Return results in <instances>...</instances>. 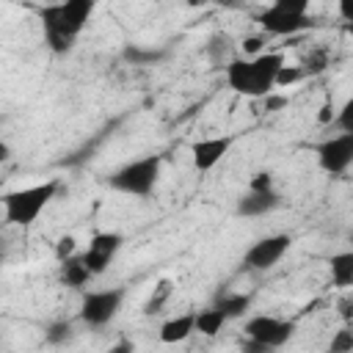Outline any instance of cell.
<instances>
[{
  "mask_svg": "<svg viewBox=\"0 0 353 353\" xmlns=\"http://www.w3.org/2000/svg\"><path fill=\"white\" fill-rule=\"evenodd\" d=\"M97 0H52L39 8L44 41L52 52L63 55L74 47V39L85 28L88 17L94 14Z\"/></svg>",
  "mask_w": 353,
  "mask_h": 353,
  "instance_id": "1",
  "label": "cell"
},
{
  "mask_svg": "<svg viewBox=\"0 0 353 353\" xmlns=\"http://www.w3.org/2000/svg\"><path fill=\"white\" fill-rule=\"evenodd\" d=\"M284 66L281 52H259V55H245L234 58L226 66V83L232 91L243 97H268L276 88V74Z\"/></svg>",
  "mask_w": 353,
  "mask_h": 353,
  "instance_id": "2",
  "label": "cell"
},
{
  "mask_svg": "<svg viewBox=\"0 0 353 353\" xmlns=\"http://www.w3.org/2000/svg\"><path fill=\"white\" fill-rule=\"evenodd\" d=\"M61 182L58 179H47L30 188H19V190H8L3 193V210H6V221L14 226H30L41 210L55 199Z\"/></svg>",
  "mask_w": 353,
  "mask_h": 353,
  "instance_id": "3",
  "label": "cell"
},
{
  "mask_svg": "<svg viewBox=\"0 0 353 353\" xmlns=\"http://www.w3.org/2000/svg\"><path fill=\"white\" fill-rule=\"evenodd\" d=\"M160 165H163L160 154H146V157L124 163L105 182L110 190H119L127 196H149L160 179Z\"/></svg>",
  "mask_w": 353,
  "mask_h": 353,
  "instance_id": "4",
  "label": "cell"
},
{
  "mask_svg": "<svg viewBox=\"0 0 353 353\" xmlns=\"http://www.w3.org/2000/svg\"><path fill=\"white\" fill-rule=\"evenodd\" d=\"M121 301H124V287H110V290H91L83 295V303H80V320L91 328H102L108 325L119 309H121Z\"/></svg>",
  "mask_w": 353,
  "mask_h": 353,
  "instance_id": "5",
  "label": "cell"
},
{
  "mask_svg": "<svg viewBox=\"0 0 353 353\" xmlns=\"http://www.w3.org/2000/svg\"><path fill=\"white\" fill-rule=\"evenodd\" d=\"M243 331H245V336L256 339L268 350H276V347H284L292 339L295 323L292 320H279V317H270V314H254V317L245 320Z\"/></svg>",
  "mask_w": 353,
  "mask_h": 353,
  "instance_id": "6",
  "label": "cell"
},
{
  "mask_svg": "<svg viewBox=\"0 0 353 353\" xmlns=\"http://www.w3.org/2000/svg\"><path fill=\"white\" fill-rule=\"evenodd\" d=\"M317 163L325 174H345L353 165V132H339L314 146Z\"/></svg>",
  "mask_w": 353,
  "mask_h": 353,
  "instance_id": "7",
  "label": "cell"
},
{
  "mask_svg": "<svg viewBox=\"0 0 353 353\" xmlns=\"http://www.w3.org/2000/svg\"><path fill=\"white\" fill-rule=\"evenodd\" d=\"M292 245V237L290 234H268L262 240H256L245 256H243V265L248 270H270L273 265H279V259L290 251Z\"/></svg>",
  "mask_w": 353,
  "mask_h": 353,
  "instance_id": "8",
  "label": "cell"
},
{
  "mask_svg": "<svg viewBox=\"0 0 353 353\" xmlns=\"http://www.w3.org/2000/svg\"><path fill=\"white\" fill-rule=\"evenodd\" d=\"M121 243H124V237L119 232H97V234H91L88 248L83 251V259H85V265L91 268L94 276H99V273L108 270V265L119 254Z\"/></svg>",
  "mask_w": 353,
  "mask_h": 353,
  "instance_id": "9",
  "label": "cell"
},
{
  "mask_svg": "<svg viewBox=\"0 0 353 353\" xmlns=\"http://www.w3.org/2000/svg\"><path fill=\"white\" fill-rule=\"evenodd\" d=\"M256 22L270 36H295V33H301V30H306L312 25L309 14H290V11H281L276 6H268L265 11H259Z\"/></svg>",
  "mask_w": 353,
  "mask_h": 353,
  "instance_id": "10",
  "label": "cell"
},
{
  "mask_svg": "<svg viewBox=\"0 0 353 353\" xmlns=\"http://www.w3.org/2000/svg\"><path fill=\"white\" fill-rule=\"evenodd\" d=\"M232 149V138L229 135H218V138H201L190 146L193 154V168L196 171H210L215 168Z\"/></svg>",
  "mask_w": 353,
  "mask_h": 353,
  "instance_id": "11",
  "label": "cell"
},
{
  "mask_svg": "<svg viewBox=\"0 0 353 353\" xmlns=\"http://www.w3.org/2000/svg\"><path fill=\"white\" fill-rule=\"evenodd\" d=\"M279 204H281V196L276 190H248L237 201V215H243V218H259V215L273 212Z\"/></svg>",
  "mask_w": 353,
  "mask_h": 353,
  "instance_id": "12",
  "label": "cell"
},
{
  "mask_svg": "<svg viewBox=\"0 0 353 353\" xmlns=\"http://www.w3.org/2000/svg\"><path fill=\"white\" fill-rule=\"evenodd\" d=\"M58 276H61V284H66V287H72V290H80V287H85V284L94 279L91 268H88L85 259H83V254H74V256L63 259Z\"/></svg>",
  "mask_w": 353,
  "mask_h": 353,
  "instance_id": "13",
  "label": "cell"
},
{
  "mask_svg": "<svg viewBox=\"0 0 353 353\" xmlns=\"http://www.w3.org/2000/svg\"><path fill=\"white\" fill-rule=\"evenodd\" d=\"M193 331H196V314H176L160 325V339L165 345H176V342H185Z\"/></svg>",
  "mask_w": 353,
  "mask_h": 353,
  "instance_id": "14",
  "label": "cell"
},
{
  "mask_svg": "<svg viewBox=\"0 0 353 353\" xmlns=\"http://www.w3.org/2000/svg\"><path fill=\"white\" fill-rule=\"evenodd\" d=\"M328 273H331V284L334 287H353V248L350 251H339L328 259Z\"/></svg>",
  "mask_w": 353,
  "mask_h": 353,
  "instance_id": "15",
  "label": "cell"
},
{
  "mask_svg": "<svg viewBox=\"0 0 353 353\" xmlns=\"http://www.w3.org/2000/svg\"><path fill=\"white\" fill-rule=\"evenodd\" d=\"M207 58L212 66H229L237 55H234V41L226 36V33H212L207 39Z\"/></svg>",
  "mask_w": 353,
  "mask_h": 353,
  "instance_id": "16",
  "label": "cell"
},
{
  "mask_svg": "<svg viewBox=\"0 0 353 353\" xmlns=\"http://www.w3.org/2000/svg\"><path fill=\"white\" fill-rule=\"evenodd\" d=\"M215 306H218L229 320H234V317H243V314L248 312L251 295H248V292H223V295L215 298Z\"/></svg>",
  "mask_w": 353,
  "mask_h": 353,
  "instance_id": "17",
  "label": "cell"
},
{
  "mask_svg": "<svg viewBox=\"0 0 353 353\" xmlns=\"http://www.w3.org/2000/svg\"><path fill=\"white\" fill-rule=\"evenodd\" d=\"M226 320H229V317L212 303L210 309L196 312V331L204 334V336H215V334H221V328L226 325Z\"/></svg>",
  "mask_w": 353,
  "mask_h": 353,
  "instance_id": "18",
  "label": "cell"
},
{
  "mask_svg": "<svg viewBox=\"0 0 353 353\" xmlns=\"http://www.w3.org/2000/svg\"><path fill=\"white\" fill-rule=\"evenodd\" d=\"M171 295H174V281H171V279H160V281L154 284L152 295H149V298H146V303H143V314H146V317H152V314L163 312V309H165V303L171 301Z\"/></svg>",
  "mask_w": 353,
  "mask_h": 353,
  "instance_id": "19",
  "label": "cell"
},
{
  "mask_svg": "<svg viewBox=\"0 0 353 353\" xmlns=\"http://www.w3.org/2000/svg\"><path fill=\"white\" fill-rule=\"evenodd\" d=\"M44 339H47L50 345H63L66 339H72V323H69V320H58V323H52V325L47 328Z\"/></svg>",
  "mask_w": 353,
  "mask_h": 353,
  "instance_id": "20",
  "label": "cell"
},
{
  "mask_svg": "<svg viewBox=\"0 0 353 353\" xmlns=\"http://www.w3.org/2000/svg\"><path fill=\"white\" fill-rule=\"evenodd\" d=\"M303 74H306V72H303L301 66H287V63H284V66L279 69V74H276V88H290V85L298 83Z\"/></svg>",
  "mask_w": 353,
  "mask_h": 353,
  "instance_id": "21",
  "label": "cell"
},
{
  "mask_svg": "<svg viewBox=\"0 0 353 353\" xmlns=\"http://www.w3.org/2000/svg\"><path fill=\"white\" fill-rule=\"evenodd\" d=\"M336 127H339V132H353V94L342 102V108L336 113Z\"/></svg>",
  "mask_w": 353,
  "mask_h": 353,
  "instance_id": "22",
  "label": "cell"
},
{
  "mask_svg": "<svg viewBox=\"0 0 353 353\" xmlns=\"http://www.w3.org/2000/svg\"><path fill=\"white\" fill-rule=\"evenodd\" d=\"M74 254H77V240H74L72 234L58 237V243H55V259L63 262V259H69V256H74Z\"/></svg>",
  "mask_w": 353,
  "mask_h": 353,
  "instance_id": "23",
  "label": "cell"
},
{
  "mask_svg": "<svg viewBox=\"0 0 353 353\" xmlns=\"http://www.w3.org/2000/svg\"><path fill=\"white\" fill-rule=\"evenodd\" d=\"M331 353H347V350H353V331L350 328H342V331H336V336L331 339Z\"/></svg>",
  "mask_w": 353,
  "mask_h": 353,
  "instance_id": "24",
  "label": "cell"
},
{
  "mask_svg": "<svg viewBox=\"0 0 353 353\" xmlns=\"http://www.w3.org/2000/svg\"><path fill=\"white\" fill-rule=\"evenodd\" d=\"M309 3L312 0H273L270 6H276L281 11H290V14H306L309 11Z\"/></svg>",
  "mask_w": 353,
  "mask_h": 353,
  "instance_id": "25",
  "label": "cell"
},
{
  "mask_svg": "<svg viewBox=\"0 0 353 353\" xmlns=\"http://www.w3.org/2000/svg\"><path fill=\"white\" fill-rule=\"evenodd\" d=\"M248 190H273V174L270 171H256L248 182Z\"/></svg>",
  "mask_w": 353,
  "mask_h": 353,
  "instance_id": "26",
  "label": "cell"
},
{
  "mask_svg": "<svg viewBox=\"0 0 353 353\" xmlns=\"http://www.w3.org/2000/svg\"><path fill=\"white\" fill-rule=\"evenodd\" d=\"M262 47H265V36H248V39H243V55H259L262 52Z\"/></svg>",
  "mask_w": 353,
  "mask_h": 353,
  "instance_id": "27",
  "label": "cell"
},
{
  "mask_svg": "<svg viewBox=\"0 0 353 353\" xmlns=\"http://www.w3.org/2000/svg\"><path fill=\"white\" fill-rule=\"evenodd\" d=\"M336 312H339V317H342L345 323L353 320V292H347V295H342V298L336 301Z\"/></svg>",
  "mask_w": 353,
  "mask_h": 353,
  "instance_id": "28",
  "label": "cell"
},
{
  "mask_svg": "<svg viewBox=\"0 0 353 353\" xmlns=\"http://www.w3.org/2000/svg\"><path fill=\"white\" fill-rule=\"evenodd\" d=\"M124 58H130V61H154V58H160V52H154V50L141 52V50L130 47V50H124Z\"/></svg>",
  "mask_w": 353,
  "mask_h": 353,
  "instance_id": "29",
  "label": "cell"
},
{
  "mask_svg": "<svg viewBox=\"0 0 353 353\" xmlns=\"http://www.w3.org/2000/svg\"><path fill=\"white\" fill-rule=\"evenodd\" d=\"M287 102H290V99H287L284 94H273V91H270V94L265 97V110H279V108H284Z\"/></svg>",
  "mask_w": 353,
  "mask_h": 353,
  "instance_id": "30",
  "label": "cell"
},
{
  "mask_svg": "<svg viewBox=\"0 0 353 353\" xmlns=\"http://www.w3.org/2000/svg\"><path fill=\"white\" fill-rule=\"evenodd\" d=\"M339 17L345 22H353V0H339Z\"/></svg>",
  "mask_w": 353,
  "mask_h": 353,
  "instance_id": "31",
  "label": "cell"
},
{
  "mask_svg": "<svg viewBox=\"0 0 353 353\" xmlns=\"http://www.w3.org/2000/svg\"><path fill=\"white\" fill-rule=\"evenodd\" d=\"M331 116H334V108H331V102H325V105H323V110H320V121L325 124Z\"/></svg>",
  "mask_w": 353,
  "mask_h": 353,
  "instance_id": "32",
  "label": "cell"
},
{
  "mask_svg": "<svg viewBox=\"0 0 353 353\" xmlns=\"http://www.w3.org/2000/svg\"><path fill=\"white\" fill-rule=\"evenodd\" d=\"M350 243H353V232H350Z\"/></svg>",
  "mask_w": 353,
  "mask_h": 353,
  "instance_id": "33",
  "label": "cell"
}]
</instances>
